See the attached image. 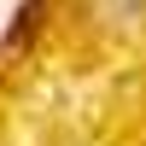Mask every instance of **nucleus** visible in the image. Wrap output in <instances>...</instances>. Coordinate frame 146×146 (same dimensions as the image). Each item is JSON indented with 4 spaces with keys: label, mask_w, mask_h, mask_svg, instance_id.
Wrapping results in <instances>:
<instances>
[{
    "label": "nucleus",
    "mask_w": 146,
    "mask_h": 146,
    "mask_svg": "<svg viewBox=\"0 0 146 146\" xmlns=\"http://www.w3.org/2000/svg\"><path fill=\"white\" fill-rule=\"evenodd\" d=\"M105 6H111V12H135L140 0H105Z\"/></svg>",
    "instance_id": "obj_2"
},
{
    "label": "nucleus",
    "mask_w": 146,
    "mask_h": 146,
    "mask_svg": "<svg viewBox=\"0 0 146 146\" xmlns=\"http://www.w3.org/2000/svg\"><path fill=\"white\" fill-rule=\"evenodd\" d=\"M41 6H47V0H29V12H23V18H18V23L6 29V41H0V58H12V53H18L23 41H29V29H35V18H41Z\"/></svg>",
    "instance_id": "obj_1"
}]
</instances>
